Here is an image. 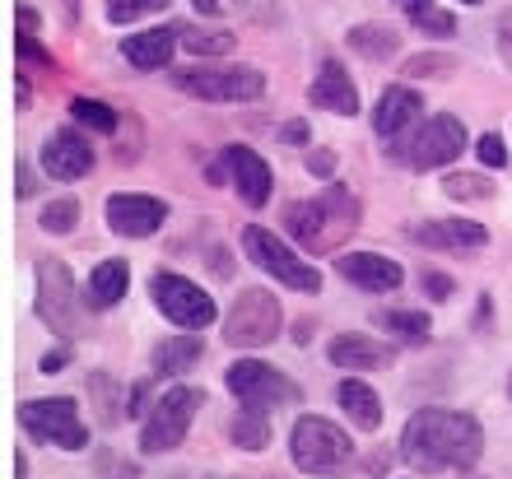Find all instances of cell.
I'll list each match as a JSON object with an SVG mask.
<instances>
[{
	"label": "cell",
	"instance_id": "1",
	"mask_svg": "<svg viewBox=\"0 0 512 479\" xmlns=\"http://www.w3.org/2000/svg\"><path fill=\"white\" fill-rule=\"evenodd\" d=\"M485 452V428L461 410H419L401 433V456L415 470H471Z\"/></svg>",
	"mask_w": 512,
	"mask_h": 479
},
{
	"label": "cell",
	"instance_id": "2",
	"mask_svg": "<svg viewBox=\"0 0 512 479\" xmlns=\"http://www.w3.org/2000/svg\"><path fill=\"white\" fill-rule=\"evenodd\" d=\"M364 219V205L350 196L345 187H326L322 196L312 200H294L284 210V224H289V238L303 247V252H336L340 242L350 238Z\"/></svg>",
	"mask_w": 512,
	"mask_h": 479
},
{
	"label": "cell",
	"instance_id": "3",
	"mask_svg": "<svg viewBox=\"0 0 512 479\" xmlns=\"http://www.w3.org/2000/svg\"><path fill=\"white\" fill-rule=\"evenodd\" d=\"M289 456L303 475H345L354 461V442L345 428H336L331 419L303 414L289 433Z\"/></svg>",
	"mask_w": 512,
	"mask_h": 479
},
{
	"label": "cell",
	"instance_id": "4",
	"mask_svg": "<svg viewBox=\"0 0 512 479\" xmlns=\"http://www.w3.org/2000/svg\"><path fill=\"white\" fill-rule=\"evenodd\" d=\"M466 145H471V135H466L461 117L438 112V117H429L424 126H415V131L405 135L396 149H387V154L396 163H405V168H415V173H429V168H443V163L461 159V149Z\"/></svg>",
	"mask_w": 512,
	"mask_h": 479
},
{
	"label": "cell",
	"instance_id": "5",
	"mask_svg": "<svg viewBox=\"0 0 512 479\" xmlns=\"http://www.w3.org/2000/svg\"><path fill=\"white\" fill-rule=\"evenodd\" d=\"M201 405H205V391H196V386H173V391H163V396L149 405V419H145V428H140V452L145 456L177 452Z\"/></svg>",
	"mask_w": 512,
	"mask_h": 479
},
{
	"label": "cell",
	"instance_id": "6",
	"mask_svg": "<svg viewBox=\"0 0 512 479\" xmlns=\"http://www.w3.org/2000/svg\"><path fill=\"white\" fill-rule=\"evenodd\" d=\"M173 84L191 98H205V103H256L266 94V75L256 66H191L173 70Z\"/></svg>",
	"mask_w": 512,
	"mask_h": 479
},
{
	"label": "cell",
	"instance_id": "7",
	"mask_svg": "<svg viewBox=\"0 0 512 479\" xmlns=\"http://www.w3.org/2000/svg\"><path fill=\"white\" fill-rule=\"evenodd\" d=\"M19 424L47 447L61 452H84L89 447V428L80 419V405L70 396H52V400H24L19 405Z\"/></svg>",
	"mask_w": 512,
	"mask_h": 479
},
{
	"label": "cell",
	"instance_id": "8",
	"mask_svg": "<svg viewBox=\"0 0 512 479\" xmlns=\"http://www.w3.org/2000/svg\"><path fill=\"white\" fill-rule=\"evenodd\" d=\"M280 326H284L280 298L266 289H243L233 298L229 317H224V340L233 349H261L280 335Z\"/></svg>",
	"mask_w": 512,
	"mask_h": 479
},
{
	"label": "cell",
	"instance_id": "9",
	"mask_svg": "<svg viewBox=\"0 0 512 479\" xmlns=\"http://www.w3.org/2000/svg\"><path fill=\"white\" fill-rule=\"evenodd\" d=\"M149 293H154V307H159L173 326H182V331H205V326L219 317L215 298H210L201 284H191L187 275H177V270H154Z\"/></svg>",
	"mask_w": 512,
	"mask_h": 479
},
{
	"label": "cell",
	"instance_id": "10",
	"mask_svg": "<svg viewBox=\"0 0 512 479\" xmlns=\"http://www.w3.org/2000/svg\"><path fill=\"white\" fill-rule=\"evenodd\" d=\"M243 247H247V256H252L256 266L266 270L270 280H280L284 289H298V293H317L322 289V270L312 266V261H303L298 252H289L270 228H261V224H252L243 233Z\"/></svg>",
	"mask_w": 512,
	"mask_h": 479
},
{
	"label": "cell",
	"instance_id": "11",
	"mask_svg": "<svg viewBox=\"0 0 512 479\" xmlns=\"http://www.w3.org/2000/svg\"><path fill=\"white\" fill-rule=\"evenodd\" d=\"M38 317L56 335H75L84 321V298L75 289V280H70L66 261H56V256L38 261Z\"/></svg>",
	"mask_w": 512,
	"mask_h": 479
},
{
	"label": "cell",
	"instance_id": "12",
	"mask_svg": "<svg viewBox=\"0 0 512 479\" xmlns=\"http://www.w3.org/2000/svg\"><path fill=\"white\" fill-rule=\"evenodd\" d=\"M224 386H229L243 405H252V410H275V405L298 400V386L261 359H238L229 373H224Z\"/></svg>",
	"mask_w": 512,
	"mask_h": 479
},
{
	"label": "cell",
	"instance_id": "13",
	"mask_svg": "<svg viewBox=\"0 0 512 479\" xmlns=\"http://www.w3.org/2000/svg\"><path fill=\"white\" fill-rule=\"evenodd\" d=\"M168 224V205L154 196H140V191H117L108 196V228L122 233V238H149Z\"/></svg>",
	"mask_w": 512,
	"mask_h": 479
},
{
	"label": "cell",
	"instance_id": "14",
	"mask_svg": "<svg viewBox=\"0 0 512 479\" xmlns=\"http://www.w3.org/2000/svg\"><path fill=\"white\" fill-rule=\"evenodd\" d=\"M424 117V98L410 89V84H391L387 94L378 98V112H373V131L387 140V149H396L405 135L419 126Z\"/></svg>",
	"mask_w": 512,
	"mask_h": 479
},
{
	"label": "cell",
	"instance_id": "15",
	"mask_svg": "<svg viewBox=\"0 0 512 479\" xmlns=\"http://www.w3.org/2000/svg\"><path fill=\"white\" fill-rule=\"evenodd\" d=\"M94 168V149L80 131H56L47 145H42V173L56 177V182H80Z\"/></svg>",
	"mask_w": 512,
	"mask_h": 479
},
{
	"label": "cell",
	"instance_id": "16",
	"mask_svg": "<svg viewBox=\"0 0 512 479\" xmlns=\"http://www.w3.org/2000/svg\"><path fill=\"white\" fill-rule=\"evenodd\" d=\"M224 168H229L233 187H238V196L252 205V210H261L270 200V187H275V177H270V163L256 154V149L247 145H229L224 149Z\"/></svg>",
	"mask_w": 512,
	"mask_h": 479
},
{
	"label": "cell",
	"instance_id": "17",
	"mask_svg": "<svg viewBox=\"0 0 512 479\" xmlns=\"http://www.w3.org/2000/svg\"><path fill=\"white\" fill-rule=\"evenodd\" d=\"M336 270L368 293H391V289H401V280H405V270L382 252H345L336 261Z\"/></svg>",
	"mask_w": 512,
	"mask_h": 479
},
{
	"label": "cell",
	"instance_id": "18",
	"mask_svg": "<svg viewBox=\"0 0 512 479\" xmlns=\"http://www.w3.org/2000/svg\"><path fill=\"white\" fill-rule=\"evenodd\" d=\"M326 359L345 368V373H373V368H391L396 363V349L373 340V335H336L326 345Z\"/></svg>",
	"mask_w": 512,
	"mask_h": 479
},
{
	"label": "cell",
	"instance_id": "19",
	"mask_svg": "<svg viewBox=\"0 0 512 479\" xmlns=\"http://www.w3.org/2000/svg\"><path fill=\"white\" fill-rule=\"evenodd\" d=\"M415 242L438 247V252H480L489 242V233L475 219H424L415 228Z\"/></svg>",
	"mask_w": 512,
	"mask_h": 479
},
{
	"label": "cell",
	"instance_id": "20",
	"mask_svg": "<svg viewBox=\"0 0 512 479\" xmlns=\"http://www.w3.org/2000/svg\"><path fill=\"white\" fill-rule=\"evenodd\" d=\"M308 103L322 107V112H336V117H354L359 112V89L350 84V70L340 61H322V75L312 80Z\"/></svg>",
	"mask_w": 512,
	"mask_h": 479
},
{
	"label": "cell",
	"instance_id": "21",
	"mask_svg": "<svg viewBox=\"0 0 512 479\" xmlns=\"http://www.w3.org/2000/svg\"><path fill=\"white\" fill-rule=\"evenodd\" d=\"M177 38H182L177 28H145L135 38H122V56L135 70H163L177 52Z\"/></svg>",
	"mask_w": 512,
	"mask_h": 479
},
{
	"label": "cell",
	"instance_id": "22",
	"mask_svg": "<svg viewBox=\"0 0 512 479\" xmlns=\"http://www.w3.org/2000/svg\"><path fill=\"white\" fill-rule=\"evenodd\" d=\"M336 400H340V410L350 414L354 428H364V433H378L382 428V400H378V391H373L368 382L345 377V382L336 386Z\"/></svg>",
	"mask_w": 512,
	"mask_h": 479
},
{
	"label": "cell",
	"instance_id": "23",
	"mask_svg": "<svg viewBox=\"0 0 512 479\" xmlns=\"http://www.w3.org/2000/svg\"><path fill=\"white\" fill-rule=\"evenodd\" d=\"M345 42H350L364 61H391V56L401 52V33L391 24H354L350 33H345Z\"/></svg>",
	"mask_w": 512,
	"mask_h": 479
},
{
	"label": "cell",
	"instance_id": "24",
	"mask_svg": "<svg viewBox=\"0 0 512 479\" xmlns=\"http://www.w3.org/2000/svg\"><path fill=\"white\" fill-rule=\"evenodd\" d=\"M126 284H131V266H126V261H103V266L89 275V284H84V298L94 307H112L126 298Z\"/></svg>",
	"mask_w": 512,
	"mask_h": 479
},
{
	"label": "cell",
	"instance_id": "25",
	"mask_svg": "<svg viewBox=\"0 0 512 479\" xmlns=\"http://www.w3.org/2000/svg\"><path fill=\"white\" fill-rule=\"evenodd\" d=\"M205 354L201 335H173L154 349V373L159 377H177V373H191V363Z\"/></svg>",
	"mask_w": 512,
	"mask_h": 479
},
{
	"label": "cell",
	"instance_id": "26",
	"mask_svg": "<svg viewBox=\"0 0 512 479\" xmlns=\"http://www.w3.org/2000/svg\"><path fill=\"white\" fill-rule=\"evenodd\" d=\"M229 438H233V447H243V452H266L270 447V419H266V410H238V419L229 424Z\"/></svg>",
	"mask_w": 512,
	"mask_h": 479
},
{
	"label": "cell",
	"instance_id": "27",
	"mask_svg": "<svg viewBox=\"0 0 512 479\" xmlns=\"http://www.w3.org/2000/svg\"><path fill=\"white\" fill-rule=\"evenodd\" d=\"M182 33V47H187L191 56H224L233 52V33L229 28H177Z\"/></svg>",
	"mask_w": 512,
	"mask_h": 479
},
{
	"label": "cell",
	"instance_id": "28",
	"mask_svg": "<svg viewBox=\"0 0 512 479\" xmlns=\"http://www.w3.org/2000/svg\"><path fill=\"white\" fill-rule=\"evenodd\" d=\"M378 321L387 326L391 335H401L405 345H424V340H429V331H433L429 312H382Z\"/></svg>",
	"mask_w": 512,
	"mask_h": 479
},
{
	"label": "cell",
	"instance_id": "29",
	"mask_svg": "<svg viewBox=\"0 0 512 479\" xmlns=\"http://www.w3.org/2000/svg\"><path fill=\"white\" fill-rule=\"evenodd\" d=\"M75 224H80V205H75L70 196L52 200V205H42V214H38V228H42V233H52V238H66Z\"/></svg>",
	"mask_w": 512,
	"mask_h": 479
},
{
	"label": "cell",
	"instance_id": "30",
	"mask_svg": "<svg viewBox=\"0 0 512 479\" xmlns=\"http://www.w3.org/2000/svg\"><path fill=\"white\" fill-rule=\"evenodd\" d=\"M461 61L452 52H419V56H410L401 66V75H410V80H424V75H452Z\"/></svg>",
	"mask_w": 512,
	"mask_h": 479
},
{
	"label": "cell",
	"instance_id": "31",
	"mask_svg": "<svg viewBox=\"0 0 512 479\" xmlns=\"http://www.w3.org/2000/svg\"><path fill=\"white\" fill-rule=\"evenodd\" d=\"M70 112H75V121H84V126H94V131H103V135L117 131V112H112L108 103H98V98H75Z\"/></svg>",
	"mask_w": 512,
	"mask_h": 479
},
{
	"label": "cell",
	"instance_id": "32",
	"mask_svg": "<svg viewBox=\"0 0 512 479\" xmlns=\"http://www.w3.org/2000/svg\"><path fill=\"white\" fill-rule=\"evenodd\" d=\"M163 10H168V0H108V24H135V19Z\"/></svg>",
	"mask_w": 512,
	"mask_h": 479
},
{
	"label": "cell",
	"instance_id": "33",
	"mask_svg": "<svg viewBox=\"0 0 512 479\" xmlns=\"http://www.w3.org/2000/svg\"><path fill=\"white\" fill-rule=\"evenodd\" d=\"M443 191L452 200H489L494 196V187H489L485 177H475V173H452L443 177Z\"/></svg>",
	"mask_w": 512,
	"mask_h": 479
},
{
	"label": "cell",
	"instance_id": "34",
	"mask_svg": "<svg viewBox=\"0 0 512 479\" xmlns=\"http://www.w3.org/2000/svg\"><path fill=\"white\" fill-rule=\"evenodd\" d=\"M410 24L419 28V33H429V38H452V28H457V19L447 10H438V5H429V10H419Z\"/></svg>",
	"mask_w": 512,
	"mask_h": 479
},
{
	"label": "cell",
	"instance_id": "35",
	"mask_svg": "<svg viewBox=\"0 0 512 479\" xmlns=\"http://www.w3.org/2000/svg\"><path fill=\"white\" fill-rule=\"evenodd\" d=\"M475 154H480V163H485V168H503V163H508V145H503L499 131L480 135V140H475Z\"/></svg>",
	"mask_w": 512,
	"mask_h": 479
},
{
	"label": "cell",
	"instance_id": "36",
	"mask_svg": "<svg viewBox=\"0 0 512 479\" xmlns=\"http://www.w3.org/2000/svg\"><path fill=\"white\" fill-rule=\"evenodd\" d=\"M14 56H19V61H33V66H42V70H56V61L42 52L33 33H14Z\"/></svg>",
	"mask_w": 512,
	"mask_h": 479
},
{
	"label": "cell",
	"instance_id": "37",
	"mask_svg": "<svg viewBox=\"0 0 512 479\" xmlns=\"http://www.w3.org/2000/svg\"><path fill=\"white\" fill-rule=\"evenodd\" d=\"M494 47H499L503 66L512 70V10H503V14H499V24H494Z\"/></svg>",
	"mask_w": 512,
	"mask_h": 479
},
{
	"label": "cell",
	"instance_id": "38",
	"mask_svg": "<svg viewBox=\"0 0 512 479\" xmlns=\"http://www.w3.org/2000/svg\"><path fill=\"white\" fill-rule=\"evenodd\" d=\"M419 289L429 293V298H438V303H447V298H452V289H457V284L447 280V275H438V270H429V275H419Z\"/></svg>",
	"mask_w": 512,
	"mask_h": 479
},
{
	"label": "cell",
	"instance_id": "39",
	"mask_svg": "<svg viewBox=\"0 0 512 479\" xmlns=\"http://www.w3.org/2000/svg\"><path fill=\"white\" fill-rule=\"evenodd\" d=\"M303 163H308L312 177H331V173H336V154H331V149H308V159H303Z\"/></svg>",
	"mask_w": 512,
	"mask_h": 479
},
{
	"label": "cell",
	"instance_id": "40",
	"mask_svg": "<svg viewBox=\"0 0 512 479\" xmlns=\"http://www.w3.org/2000/svg\"><path fill=\"white\" fill-rule=\"evenodd\" d=\"M280 140H284V145H308V121H284Z\"/></svg>",
	"mask_w": 512,
	"mask_h": 479
},
{
	"label": "cell",
	"instance_id": "41",
	"mask_svg": "<svg viewBox=\"0 0 512 479\" xmlns=\"http://www.w3.org/2000/svg\"><path fill=\"white\" fill-rule=\"evenodd\" d=\"M66 363H70V354H66V349H56V354H42V363H38V368H42V373H47V377H52V373H61Z\"/></svg>",
	"mask_w": 512,
	"mask_h": 479
},
{
	"label": "cell",
	"instance_id": "42",
	"mask_svg": "<svg viewBox=\"0 0 512 479\" xmlns=\"http://www.w3.org/2000/svg\"><path fill=\"white\" fill-rule=\"evenodd\" d=\"M14 182H19V187H14L19 196H33V191H38V187H33V173H28V163H14Z\"/></svg>",
	"mask_w": 512,
	"mask_h": 479
},
{
	"label": "cell",
	"instance_id": "43",
	"mask_svg": "<svg viewBox=\"0 0 512 479\" xmlns=\"http://www.w3.org/2000/svg\"><path fill=\"white\" fill-rule=\"evenodd\" d=\"M56 5H61V19H66V24H80V0H56Z\"/></svg>",
	"mask_w": 512,
	"mask_h": 479
},
{
	"label": "cell",
	"instance_id": "44",
	"mask_svg": "<svg viewBox=\"0 0 512 479\" xmlns=\"http://www.w3.org/2000/svg\"><path fill=\"white\" fill-rule=\"evenodd\" d=\"M19 33H38V14L33 10H19Z\"/></svg>",
	"mask_w": 512,
	"mask_h": 479
},
{
	"label": "cell",
	"instance_id": "45",
	"mask_svg": "<svg viewBox=\"0 0 512 479\" xmlns=\"http://www.w3.org/2000/svg\"><path fill=\"white\" fill-rule=\"evenodd\" d=\"M396 5H401V10H405V14H410V19H415V14H419V10H429L433 0H396Z\"/></svg>",
	"mask_w": 512,
	"mask_h": 479
},
{
	"label": "cell",
	"instance_id": "46",
	"mask_svg": "<svg viewBox=\"0 0 512 479\" xmlns=\"http://www.w3.org/2000/svg\"><path fill=\"white\" fill-rule=\"evenodd\" d=\"M14 479H28V461H24V452H14Z\"/></svg>",
	"mask_w": 512,
	"mask_h": 479
},
{
	"label": "cell",
	"instance_id": "47",
	"mask_svg": "<svg viewBox=\"0 0 512 479\" xmlns=\"http://www.w3.org/2000/svg\"><path fill=\"white\" fill-rule=\"evenodd\" d=\"M191 5H196L201 14H215L219 10V0H191Z\"/></svg>",
	"mask_w": 512,
	"mask_h": 479
},
{
	"label": "cell",
	"instance_id": "48",
	"mask_svg": "<svg viewBox=\"0 0 512 479\" xmlns=\"http://www.w3.org/2000/svg\"><path fill=\"white\" fill-rule=\"evenodd\" d=\"M461 5H471V10H475V5H485V0H461Z\"/></svg>",
	"mask_w": 512,
	"mask_h": 479
},
{
	"label": "cell",
	"instance_id": "49",
	"mask_svg": "<svg viewBox=\"0 0 512 479\" xmlns=\"http://www.w3.org/2000/svg\"><path fill=\"white\" fill-rule=\"evenodd\" d=\"M508 396H512V377H508Z\"/></svg>",
	"mask_w": 512,
	"mask_h": 479
}]
</instances>
